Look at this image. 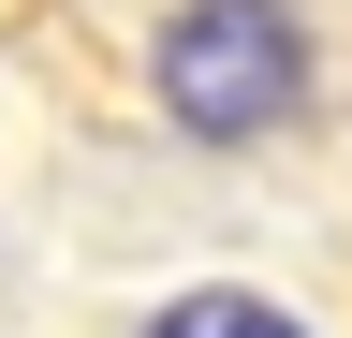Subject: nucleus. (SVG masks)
I'll use <instances>...</instances> for the list:
<instances>
[{"label":"nucleus","instance_id":"f03ea898","mask_svg":"<svg viewBox=\"0 0 352 338\" xmlns=\"http://www.w3.org/2000/svg\"><path fill=\"white\" fill-rule=\"evenodd\" d=\"M118 338H323V324H308L279 279H176V294H147Z\"/></svg>","mask_w":352,"mask_h":338},{"label":"nucleus","instance_id":"f257e3e1","mask_svg":"<svg viewBox=\"0 0 352 338\" xmlns=\"http://www.w3.org/2000/svg\"><path fill=\"white\" fill-rule=\"evenodd\" d=\"M118 89L176 162H294L352 118V0H147Z\"/></svg>","mask_w":352,"mask_h":338}]
</instances>
